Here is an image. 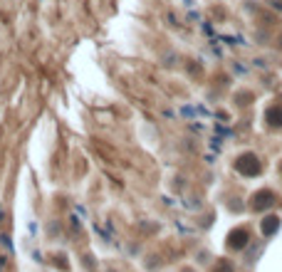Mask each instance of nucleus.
<instances>
[{"label": "nucleus", "instance_id": "obj_1", "mask_svg": "<svg viewBox=\"0 0 282 272\" xmlns=\"http://www.w3.org/2000/svg\"><path fill=\"white\" fill-rule=\"evenodd\" d=\"M238 171L240 174H245V176H258L260 171H263V163L258 161V156L255 154H243L240 158H238Z\"/></svg>", "mask_w": 282, "mask_h": 272}, {"label": "nucleus", "instance_id": "obj_2", "mask_svg": "<svg viewBox=\"0 0 282 272\" xmlns=\"http://www.w3.org/2000/svg\"><path fill=\"white\" fill-rule=\"evenodd\" d=\"M247 240H250V233H247L245 228H235L233 233L228 235V245H230L233 250H243L245 245H247Z\"/></svg>", "mask_w": 282, "mask_h": 272}, {"label": "nucleus", "instance_id": "obj_3", "mask_svg": "<svg viewBox=\"0 0 282 272\" xmlns=\"http://www.w3.org/2000/svg\"><path fill=\"white\" fill-rule=\"evenodd\" d=\"M270 206H275V193H272V191L255 193V200H253V208H255V211H263V208H270Z\"/></svg>", "mask_w": 282, "mask_h": 272}, {"label": "nucleus", "instance_id": "obj_4", "mask_svg": "<svg viewBox=\"0 0 282 272\" xmlns=\"http://www.w3.org/2000/svg\"><path fill=\"white\" fill-rule=\"evenodd\" d=\"M265 121H267L270 126L280 129L282 126V107H270V109L265 112Z\"/></svg>", "mask_w": 282, "mask_h": 272}, {"label": "nucleus", "instance_id": "obj_5", "mask_svg": "<svg viewBox=\"0 0 282 272\" xmlns=\"http://www.w3.org/2000/svg\"><path fill=\"white\" fill-rule=\"evenodd\" d=\"M260 228H263V235H275L277 228H280V218H277V215H267Z\"/></svg>", "mask_w": 282, "mask_h": 272}, {"label": "nucleus", "instance_id": "obj_6", "mask_svg": "<svg viewBox=\"0 0 282 272\" xmlns=\"http://www.w3.org/2000/svg\"><path fill=\"white\" fill-rule=\"evenodd\" d=\"M218 272H230V265H221V267H218Z\"/></svg>", "mask_w": 282, "mask_h": 272}]
</instances>
